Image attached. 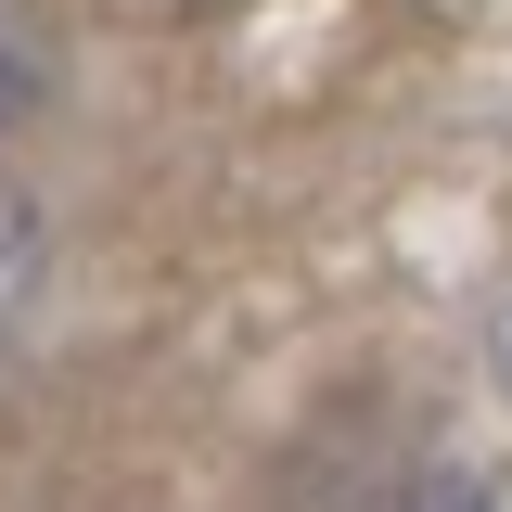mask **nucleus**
Here are the masks:
<instances>
[{"mask_svg": "<svg viewBox=\"0 0 512 512\" xmlns=\"http://www.w3.org/2000/svg\"><path fill=\"white\" fill-rule=\"evenodd\" d=\"M39 90H52V13L39 0H0V128L26 116Z\"/></svg>", "mask_w": 512, "mask_h": 512, "instance_id": "f257e3e1", "label": "nucleus"}, {"mask_svg": "<svg viewBox=\"0 0 512 512\" xmlns=\"http://www.w3.org/2000/svg\"><path fill=\"white\" fill-rule=\"evenodd\" d=\"M141 13H218V0H141Z\"/></svg>", "mask_w": 512, "mask_h": 512, "instance_id": "20e7f679", "label": "nucleus"}, {"mask_svg": "<svg viewBox=\"0 0 512 512\" xmlns=\"http://www.w3.org/2000/svg\"><path fill=\"white\" fill-rule=\"evenodd\" d=\"M487 359H500V397H512V308H500V346H487Z\"/></svg>", "mask_w": 512, "mask_h": 512, "instance_id": "7ed1b4c3", "label": "nucleus"}, {"mask_svg": "<svg viewBox=\"0 0 512 512\" xmlns=\"http://www.w3.org/2000/svg\"><path fill=\"white\" fill-rule=\"evenodd\" d=\"M26 282H39V218H26V192H0V320L26 308Z\"/></svg>", "mask_w": 512, "mask_h": 512, "instance_id": "f03ea898", "label": "nucleus"}]
</instances>
